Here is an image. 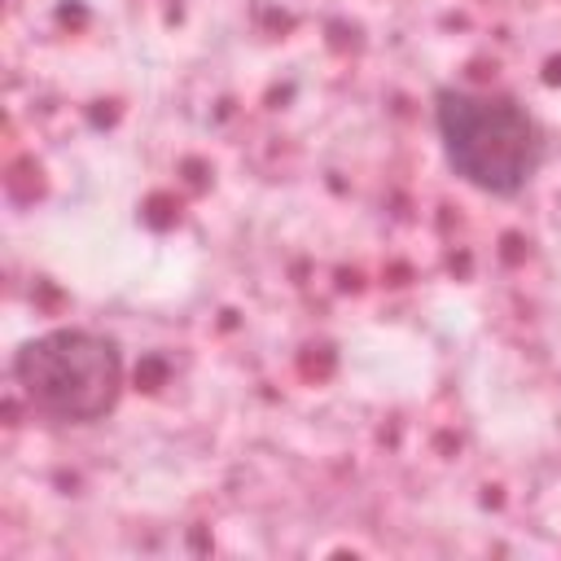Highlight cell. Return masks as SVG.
<instances>
[{
  "label": "cell",
  "mask_w": 561,
  "mask_h": 561,
  "mask_svg": "<svg viewBox=\"0 0 561 561\" xmlns=\"http://www.w3.org/2000/svg\"><path fill=\"white\" fill-rule=\"evenodd\" d=\"M434 123L451 171L482 193L513 197L526 188V180L539 167V127L508 96L443 88L434 105Z\"/></svg>",
  "instance_id": "1"
},
{
  "label": "cell",
  "mask_w": 561,
  "mask_h": 561,
  "mask_svg": "<svg viewBox=\"0 0 561 561\" xmlns=\"http://www.w3.org/2000/svg\"><path fill=\"white\" fill-rule=\"evenodd\" d=\"M13 377L35 412L83 425L118 403L123 359L118 346L92 329H53L18 351Z\"/></svg>",
  "instance_id": "2"
}]
</instances>
